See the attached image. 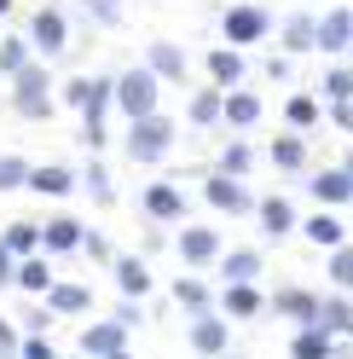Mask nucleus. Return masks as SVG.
<instances>
[{"mask_svg": "<svg viewBox=\"0 0 353 359\" xmlns=\"http://www.w3.org/2000/svg\"><path fill=\"white\" fill-rule=\"evenodd\" d=\"M110 104H116L127 122H139V116H151V110L162 104V81L151 76L145 64H134L127 76H116V87H110Z\"/></svg>", "mask_w": 353, "mask_h": 359, "instance_id": "obj_1", "label": "nucleus"}, {"mask_svg": "<svg viewBox=\"0 0 353 359\" xmlns=\"http://www.w3.org/2000/svg\"><path fill=\"white\" fill-rule=\"evenodd\" d=\"M12 110L18 116H29V122H47L53 116V76H47V64H24V70L12 76Z\"/></svg>", "mask_w": 353, "mask_h": 359, "instance_id": "obj_2", "label": "nucleus"}, {"mask_svg": "<svg viewBox=\"0 0 353 359\" xmlns=\"http://www.w3.org/2000/svg\"><path fill=\"white\" fill-rule=\"evenodd\" d=\"M174 128L162 110H151V116H139V122H127V156L134 163H162V156L174 151Z\"/></svg>", "mask_w": 353, "mask_h": 359, "instance_id": "obj_3", "label": "nucleus"}, {"mask_svg": "<svg viewBox=\"0 0 353 359\" xmlns=\"http://www.w3.org/2000/svg\"><path fill=\"white\" fill-rule=\"evenodd\" d=\"M110 76H76V81H64V104H76L81 110V122H104V110H110Z\"/></svg>", "mask_w": 353, "mask_h": 359, "instance_id": "obj_4", "label": "nucleus"}, {"mask_svg": "<svg viewBox=\"0 0 353 359\" xmlns=\"http://www.w3.org/2000/svg\"><path fill=\"white\" fill-rule=\"evenodd\" d=\"M64 47H70V18H64L58 6H41V12L29 18V53L58 58Z\"/></svg>", "mask_w": 353, "mask_h": 359, "instance_id": "obj_5", "label": "nucleus"}, {"mask_svg": "<svg viewBox=\"0 0 353 359\" xmlns=\"http://www.w3.org/2000/svg\"><path fill=\"white\" fill-rule=\"evenodd\" d=\"M267 29H272V18L261 12V6H249V0L226 6V47H237V53H244L249 41H267Z\"/></svg>", "mask_w": 353, "mask_h": 359, "instance_id": "obj_6", "label": "nucleus"}, {"mask_svg": "<svg viewBox=\"0 0 353 359\" xmlns=\"http://www.w3.org/2000/svg\"><path fill=\"white\" fill-rule=\"evenodd\" d=\"M139 203H145V215L157 220V226H174V220H186V191L174 186V180H151Z\"/></svg>", "mask_w": 353, "mask_h": 359, "instance_id": "obj_7", "label": "nucleus"}, {"mask_svg": "<svg viewBox=\"0 0 353 359\" xmlns=\"http://www.w3.org/2000/svg\"><path fill=\"white\" fill-rule=\"evenodd\" d=\"M186 342L203 353V359H214V353H226V342H232V319H220V313H191V330H186Z\"/></svg>", "mask_w": 353, "mask_h": 359, "instance_id": "obj_8", "label": "nucleus"}, {"mask_svg": "<svg viewBox=\"0 0 353 359\" xmlns=\"http://www.w3.org/2000/svg\"><path fill=\"white\" fill-rule=\"evenodd\" d=\"M255 122H261V93H249V87H226V93H220V128L249 133Z\"/></svg>", "mask_w": 353, "mask_h": 359, "instance_id": "obj_9", "label": "nucleus"}, {"mask_svg": "<svg viewBox=\"0 0 353 359\" xmlns=\"http://www.w3.org/2000/svg\"><path fill=\"white\" fill-rule=\"evenodd\" d=\"M296 232L313 243V250H336V243H347V226L336 220V209H313L307 220H296Z\"/></svg>", "mask_w": 353, "mask_h": 359, "instance_id": "obj_10", "label": "nucleus"}, {"mask_svg": "<svg viewBox=\"0 0 353 359\" xmlns=\"http://www.w3.org/2000/svg\"><path fill=\"white\" fill-rule=\"evenodd\" d=\"M180 261L186 266H214V255H220V232L214 226H180Z\"/></svg>", "mask_w": 353, "mask_h": 359, "instance_id": "obj_11", "label": "nucleus"}, {"mask_svg": "<svg viewBox=\"0 0 353 359\" xmlns=\"http://www.w3.org/2000/svg\"><path fill=\"white\" fill-rule=\"evenodd\" d=\"M122 348H127V325H116V319H99V325L81 330V353L87 359H110V353H122Z\"/></svg>", "mask_w": 353, "mask_h": 359, "instance_id": "obj_12", "label": "nucleus"}, {"mask_svg": "<svg viewBox=\"0 0 353 359\" xmlns=\"http://www.w3.org/2000/svg\"><path fill=\"white\" fill-rule=\"evenodd\" d=\"M203 197L214 209H226V215H249L255 203H249V186L244 180H226V174H214V180H203Z\"/></svg>", "mask_w": 353, "mask_h": 359, "instance_id": "obj_13", "label": "nucleus"}, {"mask_svg": "<svg viewBox=\"0 0 353 359\" xmlns=\"http://www.w3.org/2000/svg\"><path fill=\"white\" fill-rule=\"evenodd\" d=\"M272 313H278V319H296V325H313L319 296L301 290V284H284V290H272Z\"/></svg>", "mask_w": 353, "mask_h": 359, "instance_id": "obj_14", "label": "nucleus"}, {"mask_svg": "<svg viewBox=\"0 0 353 359\" xmlns=\"http://www.w3.org/2000/svg\"><path fill=\"white\" fill-rule=\"evenodd\" d=\"M307 191H313L324 209H342V203H353V180H347V168H319L313 180H307Z\"/></svg>", "mask_w": 353, "mask_h": 359, "instance_id": "obj_15", "label": "nucleus"}, {"mask_svg": "<svg viewBox=\"0 0 353 359\" xmlns=\"http://www.w3.org/2000/svg\"><path fill=\"white\" fill-rule=\"evenodd\" d=\"M41 302H47L53 319H76V313H93V290L87 284H53Z\"/></svg>", "mask_w": 353, "mask_h": 359, "instance_id": "obj_16", "label": "nucleus"}, {"mask_svg": "<svg viewBox=\"0 0 353 359\" xmlns=\"http://www.w3.org/2000/svg\"><path fill=\"white\" fill-rule=\"evenodd\" d=\"M41 250H47V255L81 250V220H76V215H53L47 226H41Z\"/></svg>", "mask_w": 353, "mask_h": 359, "instance_id": "obj_17", "label": "nucleus"}, {"mask_svg": "<svg viewBox=\"0 0 353 359\" xmlns=\"http://www.w3.org/2000/svg\"><path fill=\"white\" fill-rule=\"evenodd\" d=\"M145 70L157 81H186V53L174 47V41H151L145 47Z\"/></svg>", "mask_w": 353, "mask_h": 359, "instance_id": "obj_18", "label": "nucleus"}, {"mask_svg": "<svg viewBox=\"0 0 353 359\" xmlns=\"http://www.w3.org/2000/svg\"><path fill=\"white\" fill-rule=\"evenodd\" d=\"M347 29H353V12H324V18H313V47H319V53H347Z\"/></svg>", "mask_w": 353, "mask_h": 359, "instance_id": "obj_19", "label": "nucleus"}, {"mask_svg": "<svg viewBox=\"0 0 353 359\" xmlns=\"http://www.w3.org/2000/svg\"><path fill=\"white\" fill-rule=\"evenodd\" d=\"M220 278L226 284H255L261 278V250H220Z\"/></svg>", "mask_w": 353, "mask_h": 359, "instance_id": "obj_20", "label": "nucleus"}, {"mask_svg": "<svg viewBox=\"0 0 353 359\" xmlns=\"http://www.w3.org/2000/svg\"><path fill=\"white\" fill-rule=\"evenodd\" d=\"M261 307H267V296H261L255 284H226L220 290V313H226V319H255Z\"/></svg>", "mask_w": 353, "mask_h": 359, "instance_id": "obj_21", "label": "nucleus"}, {"mask_svg": "<svg viewBox=\"0 0 353 359\" xmlns=\"http://www.w3.org/2000/svg\"><path fill=\"white\" fill-rule=\"evenodd\" d=\"M12 284H18V290H29V296H47V290H53L58 278H53L47 255H24V261L12 266Z\"/></svg>", "mask_w": 353, "mask_h": 359, "instance_id": "obj_22", "label": "nucleus"}, {"mask_svg": "<svg viewBox=\"0 0 353 359\" xmlns=\"http://www.w3.org/2000/svg\"><path fill=\"white\" fill-rule=\"evenodd\" d=\"M313 325L330 330V336H353V302H347V296H319Z\"/></svg>", "mask_w": 353, "mask_h": 359, "instance_id": "obj_23", "label": "nucleus"}, {"mask_svg": "<svg viewBox=\"0 0 353 359\" xmlns=\"http://www.w3.org/2000/svg\"><path fill=\"white\" fill-rule=\"evenodd\" d=\"M24 186L41 191V197H70V191H76V174H70V168H58V163H41V168H29Z\"/></svg>", "mask_w": 353, "mask_h": 359, "instance_id": "obj_24", "label": "nucleus"}, {"mask_svg": "<svg viewBox=\"0 0 353 359\" xmlns=\"http://www.w3.org/2000/svg\"><path fill=\"white\" fill-rule=\"evenodd\" d=\"M110 266H116V290H122L127 302H139L145 290H151V266H145L139 255H116V261H110Z\"/></svg>", "mask_w": 353, "mask_h": 359, "instance_id": "obj_25", "label": "nucleus"}, {"mask_svg": "<svg viewBox=\"0 0 353 359\" xmlns=\"http://www.w3.org/2000/svg\"><path fill=\"white\" fill-rule=\"evenodd\" d=\"M330 353H336V336L319 330V325H301L296 342H290V359H330Z\"/></svg>", "mask_w": 353, "mask_h": 359, "instance_id": "obj_26", "label": "nucleus"}, {"mask_svg": "<svg viewBox=\"0 0 353 359\" xmlns=\"http://www.w3.org/2000/svg\"><path fill=\"white\" fill-rule=\"evenodd\" d=\"M255 215H261V232H267V238H290V232H296V209H290V197H267Z\"/></svg>", "mask_w": 353, "mask_h": 359, "instance_id": "obj_27", "label": "nucleus"}, {"mask_svg": "<svg viewBox=\"0 0 353 359\" xmlns=\"http://www.w3.org/2000/svg\"><path fill=\"white\" fill-rule=\"evenodd\" d=\"M209 76H214L220 93L237 87V81H244V53H237V47H214V53H209Z\"/></svg>", "mask_w": 353, "mask_h": 359, "instance_id": "obj_28", "label": "nucleus"}, {"mask_svg": "<svg viewBox=\"0 0 353 359\" xmlns=\"http://www.w3.org/2000/svg\"><path fill=\"white\" fill-rule=\"evenodd\" d=\"M272 168H284V174H301L307 168V140H301V133H278V140H272Z\"/></svg>", "mask_w": 353, "mask_h": 359, "instance_id": "obj_29", "label": "nucleus"}, {"mask_svg": "<svg viewBox=\"0 0 353 359\" xmlns=\"http://www.w3.org/2000/svg\"><path fill=\"white\" fill-rule=\"evenodd\" d=\"M0 243H6L18 261H24V255H41V226H35V220H12V226L0 232Z\"/></svg>", "mask_w": 353, "mask_h": 359, "instance_id": "obj_30", "label": "nucleus"}, {"mask_svg": "<svg viewBox=\"0 0 353 359\" xmlns=\"http://www.w3.org/2000/svg\"><path fill=\"white\" fill-rule=\"evenodd\" d=\"M186 116H191V128H220V87H203V93H191Z\"/></svg>", "mask_w": 353, "mask_h": 359, "instance_id": "obj_31", "label": "nucleus"}, {"mask_svg": "<svg viewBox=\"0 0 353 359\" xmlns=\"http://www.w3.org/2000/svg\"><path fill=\"white\" fill-rule=\"evenodd\" d=\"M255 168V151H249V140H232L226 151H220V168L214 174H226V180H244Z\"/></svg>", "mask_w": 353, "mask_h": 359, "instance_id": "obj_32", "label": "nucleus"}, {"mask_svg": "<svg viewBox=\"0 0 353 359\" xmlns=\"http://www.w3.org/2000/svg\"><path fill=\"white\" fill-rule=\"evenodd\" d=\"M330 284H336V296H353V243L330 250Z\"/></svg>", "mask_w": 353, "mask_h": 359, "instance_id": "obj_33", "label": "nucleus"}, {"mask_svg": "<svg viewBox=\"0 0 353 359\" xmlns=\"http://www.w3.org/2000/svg\"><path fill=\"white\" fill-rule=\"evenodd\" d=\"M284 122H290L296 133H307V128L319 122V99H313V93H290V104H284Z\"/></svg>", "mask_w": 353, "mask_h": 359, "instance_id": "obj_34", "label": "nucleus"}, {"mask_svg": "<svg viewBox=\"0 0 353 359\" xmlns=\"http://www.w3.org/2000/svg\"><path fill=\"white\" fill-rule=\"evenodd\" d=\"M319 93H324L330 104H347V99H353V64H336V70H324Z\"/></svg>", "mask_w": 353, "mask_h": 359, "instance_id": "obj_35", "label": "nucleus"}, {"mask_svg": "<svg viewBox=\"0 0 353 359\" xmlns=\"http://www.w3.org/2000/svg\"><path fill=\"white\" fill-rule=\"evenodd\" d=\"M29 58H35L29 53V35H6V41H0V76H18Z\"/></svg>", "mask_w": 353, "mask_h": 359, "instance_id": "obj_36", "label": "nucleus"}, {"mask_svg": "<svg viewBox=\"0 0 353 359\" xmlns=\"http://www.w3.org/2000/svg\"><path fill=\"white\" fill-rule=\"evenodd\" d=\"M284 53H313V12H296L284 24Z\"/></svg>", "mask_w": 353, "mask_h": 359, "instance_id": "obj_37", "label": "nucleus"}, {"mask_svg": "<svg viewBox=\"0 0 353 359\" xmlns=\"http://www.w3.org/2000/svg\"><path fill=\"white\" fill-rule=\"evenodd\" d=\"M174 302L191 307V313H209V284L203 278H180V284H174Z\"/></svg>", "mask_w": 353, "mask_h": 359, "instance_id": "obj_38", "label": "nucleus"}, {"mask_svg": "<svg viewBox=\"0 0 353 359\" xmlns=\"http://www.w3.org/2000/svg\"><path fill=\"white\" fill-rule=\"evenodd\" d=\"M29 180V163L24 156H0V191H18Z\"/></svg>", "mask_w": 353, "mask_h": 359, "instance_id": "obj_39", "label": "nucleus"}, {"mask_svg": "<svg viewBox=\"0 0 353 359\" xmlns=\"http://www.w3.org/2000/svg\"><path fill=\"white\" fill-rule=\"evenodd\" d=\"M87 191H93V203H116V191H110V174H104V163H87Z\"/></svg>", "mask_w": 353, "mask_h": 359, "instance_id": "obj_40", "label": "nucleus"}, {"mask_svg": "<svg viewBox=\"0 0 353 359\" xmlns=\"http://www.w3.org/2000/svg\"><path fill=\"white\" fill-rule=\"evenodd\" d=\"M18 359H58V353H53L47 336H24V342H18Z\"/></svg>", "mask_w": 353, "mask_h": 359, "instance_id": "obj_41", "label": "nucleus"}, {"mask_svg": "<svg viewBox=\"0 0 353 359\" xmlns=\"http://www.w3.org/2000/svg\"><path fill=\"white\" fill-rule=\"evenodd\" d=\"M18 342H24V336L12 330V319H0V359H18Z\"/></svg>", "mask_w": 353, "mask_h": 359, "instance_id": "obj_42", "label": "nucleus"}, {"mask_svg": "<svg viewBox=\"0 0 353 359\" xmlns=\"http://www.w3.org/2000/svg\"><path fill=\"white\" fill-rule=\"evenodd\" d=\"M104 140H110V133H104V122H81V145H87V151H99Z\"/></svg>", "mask_w": 353, "mask_h": 359, "instance_id": "obj_43", "label": "nucleus"}, {"mask_svg": "<svg viewBox=\"0 0 353 359\" xmlns=\"http://www.w3.org/2000/svg\"><path fill=\"white\" fill-rule=\"evenodd\" d=\"M81 250H87V255H93V261H110V243H104L99 232H81Z\"/></svg>", "mask_w": 353, "mask_h": 359, "instance_id": "obj_44", "label": "nucleus"}, {"mask_svg": "<svg viewBox=\"0 0 353 359\" xmlns=\"http://www.w3.org/2000/svg\"><path fill=\"white\" fill-rule=\"evenodd\" d=\"M81 6H87V12H93V18H99V24H116V0H81Z\"/></svg>", "mask_w": 353, "mask_h": 359, "instance_id": "obj_45", "label": "nucleus"}, {"mask_svg": "<svg viewBox=\"0 0 353 359\" xmlns=\"http://www.w3.org/2000/svg\"><path fill=\"white\" fill-rule=\"evenodd\" d=\"M110 319H116V325H127V330H134V325L145 319V313H139V302H122L116 313H110Z\"/></svg>", "mask_w": 353, "mask_h": 359, "instance_id": "obj_46", "label": "nucleus"}, {"mask_svg": "<svg viewBox=\"0 0 353 359\" xmlns=\"http://www.w3.org/2000/svg\"><path fill=\"white\" fill-rule=\"evenodd\" d=\"M330 116H336L342 133H353V99H347V104H330Z\"/></svg>", "mask_w": 353, "mask_h": 359, "instance_id": "obj_47", "label": "nucleus"}, {"mask_svg": "<svg viewBox=\"0 0 353 359\" xmlns=\"http://www.w3.org/2000/svg\"><path fill=\"white\" fill-rule=\"evenodd\" d=\"M12 266H18V255L6 250V243H0V284H12Z\"/></svg>", "mask_w": 353, "mask_h": 359, "instance_id": "obj_48", "label": "nucleus"}, {"mask_svg": "<svg viewBox=\"0 0 353 359\" xmlns=\"http://www.w3.org/2000/svg\"><path fill=\"white\" fill-rule=\"evenodd\" d=\"M267 81H290V58H272L267 64Z\"/></svg>", "mask_w": 353, "mask_h": 359, "instance_id": "obj_49", "label": "nucleus"}, {"mask_svg": "<svg viewBox=\"0 0 353 359\" xmlns=\"http://www.w3.org/2000/svg\"><path fill=\"white\" fill-rule=\"evenodd\" d=\"M24 325H29V336H41V330H47V325H53V313H47V307H41V313H29V319H24Z\"/></svg>", "mask_w": 353, "mask_h": 359, "instance_id": "obj_50", "label": "nucleus"}, {"mask_svg": "<svg viewBox=\"0 0 353 359\" xmlns=\"http://www.w3.org/2000/svg\"><path fill=\"white\" fill-rule=\"evenodd\" d=\"M214 359H244V353H232V348H226V353H214Z\"/></svg>", "mask_w": 353, "mask_h": 359, "instance_id": "obj_51", "label": "nucleus"}, {"mask_svg": "<svg viewBox=\"0 0 353 359\" xmlns=\"http://www.w3.org/2000/svg\"><path fill=\"white\" fill-rule=\"evenodd\" d=\"M342 168H347V180H353V151H347V163H342Z\"/></svg>", "mask_w": 353, "mask_h": 359, "instance_id": "obj_52", "label": "nucleus"}, {"mask_svg": "<svg viewBox=\"0 0 353 359\" xmlns=\"http://www.w3.org/2000/svg\"><path fill=\"white\" fill-rule=\"evenodd\" d=\"M6 12H12V0H0V18H6Z\"/></svg>", "mask_w": 353, "mask_h": 359, "instance_id": "obj_53", "label": "nucleus"}, {"mask_svg": "<svg viewBox=\"0 0 353 359\" xmlns=\"http://www.w3.org/2000/svg\"><path fill=\"white\" fill-rule=\"evenodd\" d=\"M110 359H134V353H127V348H122V353H110Z\"/></svg>", "mask_w": 353, "mask_h": 359, "instance_id": "obj_54", "label": "nucleus"}, {"mask_svg": "<svg viewBox=\"0 0 353 359\" xmlns=\"http://www.w3.org/2000/svg\"><path fill=\"white\" fill-rule=\"evenodd\" d=\"M347 53H353V29H347Z\"/></svg>", "mask_w": 353, "mask_h": 359, "instance_id": "obj_55", "label": "nucleus"}]
</instances>
